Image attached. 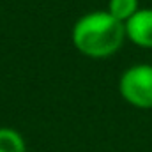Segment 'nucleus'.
I'll use <instances>...</instances> for the list:
<instances>
[{
    "label": "nucleus",
    "mask_w": 152,
    "mask_h": 152,
    "mask_svg": "<svg viewBox=\"0 0 152 152\" xmlns=\"http://www.w3.org/2000/svg\"><path fill=\"white\" fill-rule=\"evenodd\" d=\"M0 152H25L23 138L7 127L0 129Z\"/></svg>",
    "instance_id": "5"
},
{
    "label": "nucleus",
    "mask_w": 152,
    "mask_h": 152,
    "mask_svg": "<svg viewBox=\"0 0 152 152\" xmlns=\"http://www.w3.org/2000/svg\"><path fill=\"white\" fill-rule=\"evenodd\" d=\"M138 9H140L138 0H110L108 2V12L122 23H126Z\"/></svg>",
    "instance_id": "4"
},
{
    "label": "nucleus",
    "mask_w": 152,
    "mask_h": 152,
    "mask_svg": "<svg viewBox=\"0 0 152 152\" xmlns=\"http://www.w3.org/2000/svg\"><path fill=\"white\" fill-rule=\"evenodd\" d=\"M126 39V27L108 11H94L81 16L73 27V44L90 58L112 57Z\"/></svg>",
    "instance_id": "1"
},
{
    "label": "nucleus",
    "mask_w": 152,
    "mask_h": 152,
    "mask_svg": "<svg viewBox=\"0 0 152 152\" xmlns=\"http://www.w3.org/2000/svg\"><path fill=\"white\" fill-rule=\"evenodd\" d=\"M120 96L133 106L152 108V64H136L126 69L118 81Z\"/></svg>",
    "instance_id": "2"
},
{
    "label": "nucleus",
    "mask_w": 152,
    "mask_h": 152,
    "mask_svg": "<svg viewBox=\"0 0 152 152\" xmlns=\"http://www.w3.org/2000/svg\"><path fill=\"white\" fill-rule=\"evenodd\" d=\"M126 37L140 48H152V9H138L126 23Z\"/></svg>",
    "instance_id": "3"
}]
</instances>
